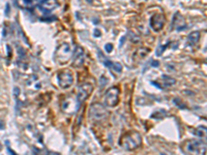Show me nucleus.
<instances>
[{
  "instance_id": "nucleus-1",
  "label": "nucleus",
  "mask_w": 207,
  "mask_h": 155,
  "mask_svg": "<svg viewBox=\"0 0 207 155\" xmlns=\"http://www.w3.org/2000/svg\"><path fill=\"white\" fill-rule=\"evenodd\" d=\"M142 143V138L137 131H129L119 140V145L125 150H135Z\"/></svg>"
},
{
  "instance_id": "nucleus-2",
  "label": "nucleus",
  "mask_w": 207,
  "mask_h": 155,
  "mask_svg": "<svg viewBox=\"0 0 207 155\" xmlns=\"http://www.w3.org/2000/svg\"><path fill=\"white\" fill-rule=\"evenodd\" d=\"M108 116H109V113L102 103H95L91 105L89 108V117L92 121H95V122L103 121L107 119Z\"/></svg>"
},
{
  "instance_id": "nucleus-3",
  "label": "nucleus",
  "mask_w": 207,
  "mask_h": 155,
  "mask_svg": "<svg viewBox=\"0 0 207 155\" xmlns=\"http://www.w3.org/2000/svg\"><path fill=\"white\" fill-rule=\"evenodd\" d=\"M119 94L120 90L118 87H111L108 89L105 94V105L110 108L116 107L119 103Z\"/></svg>"
},
{
  "instance_id": "nucleus-4",
  "label": "nucleus",
  "mask_w": 207,
  "mask_h": 155,
  "mask_svg": "<svg viewBox=\"0 0 207 155\" xmlns=\"http://www.w3.org/2000/svg\"><path fill=\"white\" fill-rule=\"evenodd\" d=\"M80 107V101L78 100L77 97L74 96H67L61 103V108L64 113L67 114H74L75 112L79 110Z\"/></svg>"
},
{
  "instance_id": "nucleus-5",
  "label": "nucleus",
  "mask_w": 207,
  "mask_h": 155,
  "mask_svg": "<svg viewBox=\"0 0 207 155\" xmlns=\"http://www.w3.org/2000/svg\"><path fill=\"white\" fill-rule=\"evenodd\" d=\"M57 79H58V84L60 88L62 89H67L74 83V75L69 69H65L60 72L57 75Z\"/></svg>"
},
{
  "instance_id": "nucleus-6",
  "label": "nucleus",
  "mask_w": 207,
  "mask_h": 155,
  "mask_svg": "<svg viewBox=\"0 0 207 155\" xmlns=\"http://www.w3.org/2000/svg\"><path fill=\"white\" fill-rule=\"evenodd\" d=\"M92 90H93V85L89 82H84L78 87V94H77V98L80 103L86 100L91 94Z\"/></svg>"
},
{
  "instance_id": "nucleus-7",
  "label": "nucleus",
  "mask_w": 207,
  "mask_h": 155,
  "mask_svg": "<svg viewBox=\"0 0 207 155\" xmlns=\"http://www.w3.org/2000/svg\"><path fill=\"white\" fill-rule=\"evenodd\" d=\"M184 147H186V151L191 155H198L203 149V143L200 141H196V140H191V141H188L184 143Z\"/></svg>"
},
{
  "instance_id": "nucleus-8",
  "label": "nucleus",
  "mask_w": 207,
  "mask_h": 155,
  "mask_svg": "<svg viewBox=\"0 0 207 155\" xmlns=\"http://www.w3.org/2000/svg\"><path fill=\"white\" fill-rule=\"evenodd\" d=\"M70 55H72V51L67 44H63V45L59 46L58 49L56 50V58L60 63H65L69 59Z\"/></svg>"
},
{
  "instance_id": "nucleus-9",
  "label": "nucleus",
  "mask_w": 207,
  "mask_h": 155,
  "mask_svg": "<svg viewBox=\"0 0 207 155\" xmlns=\"http://www.w3.org/2000/svg\"><path fill=\"white\" fill-rule=\"evenodd\" d=\"M166 20H165V16L163 14H155L151 17L150 20V27L151 29L155 32H158L164 28Z\"/></svg>"
},
{
  "instance_id": "nucleus-10",
  "label": "nucleus",
  "mask_w": 207,
  "mask_h": 155,
  "mask_svg": "<svg viewBox=\"0 0 207 155\" xmlns=\"http://www.w3.org/2000/svg\"><path fill=\"white\" fill-rule=\"evenodd\" d=\"M37 6H38L37 8H38L39 12H41L45 15H48L58 6V1L57 0H45Z\"/></svg>"
},
{
  "instance_id": "nucleus-11",
  "label": "nucleus",
  "mask_w": 207,
  "mask_h": 155,
  "mask_svg": "<svg viewBox=\"0 0 207 155\" xmlns=\"http://www.w3.org/2000/svg\"><path fill=\"white\" fill-rule=\"evenodd\" d=\"M84 60H85L84 50H83L82 46H77L74 52V62H72V65L76 66V67H80V66L83 65Z\"/></svg>"
},
{
  "instance_id": "nucleus-12",
  "label": "nucleus",
  "mask_w": 207,
  "mask_h": 155,
  "mask_svg": "<svg viewBox=\"0 0 207 155\" xmlns=\"http://www.w3.org/2000/svg\"><path fill=\"white\" fill-rule=\"evenodd\" d=\"M43 1H45V0H17L18 5L20 7L27 8V10H31L35 6L39 5Z\"/></svg>"
},
{
  "instance_id": "nucleus-13",
  "label": "nucleus",
  "mask_w": 207,
  "mask_h": 155,
  "mask_svg": "<svg viewBox=\"0 0 207 155\" xmlns=\"http://www.w3.org/2000/svg\"><path fill=\"white\" fill-rule=\"evenodd\" d=\"M160 78H162V79H160L162 80V85H160V87H163V86H164V87H171V86L176 84V80L167 76V75H163Z\"/></svg>"
},
{
  "instance_id": "nucleus-14",
  "label": "nucleus",
  "mask_w": 207,
  "mask_h": 155,
  "mask_svg": "<svg viewBox=\"0 0 207 155\" xmlns=\"http://www.w3.org/2000/svg\"><path fill=\"white\" fill-rule=\"evenodd\" d=\"M200 41V32L199 31H194L189 34L188 36V41L191 46H194Z\"/></svg>"
},
{
  "instance_id": "nucleus-15",
  "label": "nucleus",
  "mask_w": 207,
  "mask_h": 155,
  "mask_svg": "<svg viewBox=\"0 0 207 155\" xmlns=\"http://www.w3.org/2000/svg\"><path fill=\"white\" fill-rule=\"evenodd\" d=\"M167 113L165 110H160V111H156L155 114L151 115L152 118H155V119H163L164 117H166Z\"/></svg>"
},
{
  "instance_id": "nucleus-16",
  "label": "nucleus",
  "mask_w": 207,
  "mask_h": 155,
  "mask_svg": "<svg viewBox=\"0 0 207 155\" xmlns=\"http://www.w3.org/2000/svg\"><path fill=\"white\" fill-rule=\"evenodd\" d=\"M194 134H198L199 137H204L206 134V128L204 127V126H200L199 128H197V129L194 130Z\"/></svg>"
},
{
  "instance_id": "nucleus-17",
  "label": "nucleus",
  "mask_w": 207,
  "mask_h": 155,
  "mask_svg": "<svg viewBox=\"0 0 207 155\" xmlns=\"http://www.w3.org/2000/svg\"><path fill=\"white\" fill-rule=\"evenodd\" d=\"M167 46H168V45H164V46H160L157 49H156V56H160V55L163 54V53L165 52V50L167 49Z\"/></svg>"
},
{
  "instance_id": "nucleus-18",
  "label": "nucleus",
  "mask_w": 207,
  "mask_h": 155,
  "mask_svg": "<svg viewBox=\"0 0 207 155\" xmlns=\"http://www.w3.org/2000/svg\"><path fill=\"white\" fill-rule=\"evenodd\" d=\"M174 103H175V105H176V106H178V107L181 108H186V105H181V101H180L179 99H177V98L174 99Z\"/></svg>"
},
{
  "instance_id": "nucleus-19",
  "label": "nucleus",
  "mask_w": 207,
  "mask_h": 155,
  "mask_svg": "<svg viewBox=\"0 0 207 155\" xmlns=\"http://www.w3.org/2000/svg\"><path fill=\"white\" fill-rule=\"evenodd\" d=\"M105 50L107 53H110L112 52V50H113V46L111 45V44H107V45L105 46Z\"/></svg>"
},
{
  "instance_id": "nucleus-20",
  "label": "nucleus",
  "mask_w": 207,
  "mask_h": 155,
  "mask_svg": "<svg viewBox=\"0 0 207 155\" xmlns=\"http://www.w3.org/2000/svg\"><path fill=\"white\" fill-rule=\"evenodd\" d=\"M6 144H7V143H6ZM7 149H8V151H10V155H16V154H15V152H14V151H13V150H12V149H10V146H8V145H7Z\"/></svg>"
},
{
  "instance_id": "nucleus-21",
  "label": "nucleus",
  "mask_w": 207,
  "mask_h": 155,
  "mask_svg": "<svg viewBox=\"0 0 207 155\" xmlns=\"http://www.w3.org/2000/svg\"><path fill=\"white\" fill-rule=\"evenodd\" d=\"M19 93H20L19 89H18V88H15V94H16L17 96H18V95H19Z\"/></svg>"
},
{
  "instance_id": "nucleus-22",
  "label": "nucleus",
  "mask_w": 207,
  "mask_h": 155,
  "mask_svg": "<svg viewBox=\"0 0 207 155\" xmlns=\"http://www.w3.org/2000/svg\"><path fill=\"white\" fill-rule=\"evenodd\" d=\"M94 34H96L98 36H100V35H101V32H100L98 30H95V31H94Z\"/></svg>"
},
{
  "instance_id": "nucleus-23",
  "label": "nucleus",
  "mask_w": 207,
  "mask_h": 155,
  "mask_svg": "<svg viewBox=\"0 0 207 155\" xmlns=\"http://www.w3.org/2000/svg\"><path fill=\"white\" fill-rule=\"evenodd\" d=\"M158 64H160V63H158L157 61H155V62H152V65H153V66H158Z\"/></svg>"
},
{
  "instance_id": "nucleus-24",
  "label": "nucleus",
  "mask_w": 207,
  "mask_h": 155,
  "mask_svg": "<svg viewBox=\"0 0 207 155\" xmlns=\"http://www.w3.org/2000/svg\"><path fill=\"white\" fill-rule=\"evenodd\" d=\"M48 155H60V154H59V153H55V152H54V153H53V152H49V153H48Z\"/></svg>"
},
{
  "instance_id": "nucleus-25",
  "label": "nucleus",
  "mask_w": 207,
  "mask_h": 155,
  "mask_svg": "<svg viewBox=\"0 0 207 155\" xmlns=\"http://www.w3.org/2000/svg\"><path fill=\"white\" fill-rule=\"evenodd\" d=\"M8 10H10V6H8V4L6 5V15L8 16Z\"/></svg>"
},
{
  "instance_id": "nucleus-26",
  "label": "nucleus",
  "mask_w": 207,
  "mask_h": 155,
  "mask_svg": "<svg viewBox=\"0 0 207 155\" xmlns=\"http://www.w3.org/2000/svg\"><path fill=\"white\" fill-rule=\"evenodd\" d=\"M124 39H125V37L123 36V37H122V39H121V41H120V45H122V44H123V41H124Z\"/></svg>"
}]
</instances>
